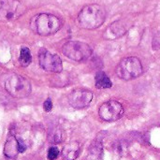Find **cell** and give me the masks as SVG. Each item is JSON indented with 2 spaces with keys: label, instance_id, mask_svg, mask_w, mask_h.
I'll return each instance as SVG.
<instances>
[{
  "label": "cell",
  "instance_id": "obj_1",
  "mask_svg": "<svg viewBox=\"0 0 160 160\" xmlns=\"http://www.w3.org/2000/svg\"><path fill=\"white\" fill-rule=\"evenodd\" d=\"M106 19L104 8L98 4H90L82 8L78 15L79 25L87 30H94L103 24Z\"/></svg>",
  "mask_w": 160,
  "mask_h": 160
},
{
  "label": "cell",
  "instance_id": "obj_2",
  "mask_svg": "<svg viewBox=\"0 0 160 160\" xmlns=\"http://www.w3.org/2000/svg\"><path fill=\"white\" fill-rule=\"evenodd\" d=\"M62 21L55 15L41 13L32 21V28L40 36H51L55 34L62 27Z\"/></svg>",
  "mask_w": 160,
  "mask_h": 160
},
{
  "label": "cell",
  "instance_id": "obj_3",
  "mask_svg": "<svg viewBox=\"0 0 160 160\" xmlns=\"http://www.w3.org/2000/svg\"><path fill=\"white\" fill-rule=\"evenodd\" d=\"M116 75L124 81H130L140 77L142 72V65L139 58L130 56L120 61L116 68Z\"/></svg>",
  "mask_w": 160,
  "mask_h": 160
},
{
  "label": "cell",
  "instance_id": "obj_4",
  "mask_svg": "<svg viewBox=\"0 0 160 160\" xmlns=\"http://www.w3.org/2000/svg\"><path fill=\"white\" fill-rule=\"evenodd\" d=\"M62 52L73 61L82 62L92 55V49L88 44L82 41H68L63 45Z\"/></svg>",
  "mask_w": 160,
  "mask_h": 160
},
{
  "label": "cell",
  "instance_id": "obj_5",
  "mask_svg": "<svg viewBox=\"0 0 160 160\" xmlns=\"http://www.w3.org/2000/svg\"><path fill=\"white\" fill-rule=\"evenodd\" d=\"M7 92L16 98H23L31 93L30 82L17 74L11 75L5 83Z\"/></svg>",
  "mask_w": 160,
  "mask_h": 160
},
{
  "label": "cell",
  "instance_id": "obj_6",
  "mask_svg": "<svg viewBox=\"0 0 160 160\" xmlns=\"http://www.w3.org/2000/svg\"><path fill=\"white\" fill-rule=\"evenodd\" d=\"M25 11V6L19 0H0V20H16Z\"/></svg>",
  "mask_w": 160,
  "mask_h": 160
},
{
  "label": "cell",
  "instance_id": "obj_7",
  "mask_svg": "<svg viewBox=\"0 0 160 160\" xmlns=\"http://www.w3.org/2000/svg\"><path fill=\"white\" fill-rule=\"evenodd\" d=\"M38 61L40 67L46 71L59 73L63 69L61 58L57 54L52 53L44 48L40 49L38 52Z\"/></svg>",
  "mask_w": 160,
  "mask_h": 160
},
{
  "label": "cell",
  "instance_id": "obj_8",
  "mask_svg": "<svg viewBox=\"0 0 160 160\" xmlns=\"http://www.w3.org/2000/svg\"><path fill=\"white\" fill-rule=\"evenodd\" d=\"M99 117L106 122H114L119 120L124 114V108L121 103L115 100H110L103 103L98 110Z\"/></svg>",
  "mask_w": 160,
  "mask_h": 160
},
{
  "label": "cell",
  "instance_id": "obj_9",
  "mask_svg": "<svg viewBox=\"0 0 160 160\" xmlns=\"http://www.w3.org/2000/svg\"><path fill=\"white\" fill-rule=\"evenodd\" d=\"M94 94L86 89H76L68 96V103L75 109H83L93 100Z\"/></svg>",
  "mask_w": 160,
  "mask_h": 160
},
{
  "label": "cell",
  "instance_id": "obj_10",
  "mask_svg": "<svg viewBox=\"0 0 160 160\" xmlns=\"http://www.w3.org/2000/svg\"><path fill=\"white\" fill-rule=\"evenodd\" d=\"M128 24L123 22L122 20L119 21H115L113 22H112L105 30L104 34H103V38L105 39H109V40H113V39H117L121 37H123L127 32H128Z\"/></svg>",
  "mask_w": 160,
  "mask_h": 160
},
{
  "label": "cell",
  "instance_id": "obj_11",
  "mask_svg": "<svg viewBox=\"0 0 160 160\" xmlns=\"http://www.w3.org/2000/svg\"><path fill=\"white\" fill-rule=\"evenodd\" d=\"M80 154V144L76 142L67 144L62 151L64 160H75Z\"/></svg>",
  "mask_w": 160,
  "mask_h": 160
},
{
  "label": "cell",
  "instance_id": "obj_12",
  "mask_svg": "<svg viewBox=\"0 0 160 160\" xmlns=\"http://www.w3.org/2000/svg\"><path fill=\"white\" fill-rule=\"evenodd\" d=\"M103 158V147L100 142L95 141L89 147L88 160H102Z\"/></svg>",
  "mask_w": 160,
  "mask_h": 160
},
{
  "label": "cell",
  "instance_id": "obj_13",
  "mask_svg": "<svg viewBox=\"0 0 160 160\" xmlns=\"http://www.w3.org/2000/svg\"><path fill=\"white\" fill-rule=\"evenodd\" d=\"M19 153L18 151V142L15 140L14 137L8 138L5 144V149H4V154L6 157L9 158H15L17 157V154Z\"/></svg>",
  "mask_w": 160,
  "mask_h": 160
},
{
  "label": "cell",
  "instance_id": "obj_14",
  "mask_svg": "<svg viewBox=\"0 0 160 160\" xmlns=\"http://www.w3.org/2000/svg\"><path fill=\"white\" fill-rule=\"evenodd\" d=\"M95 81H96V87L98 89H108L112 86L111 79L103 71H99L97 73L95 77Z\"/></svg>",
  "mask_w": 160,
  "mask_h": 160
},
{
  "label": "cell",
  "instance_id": "obj_15",
  "mask_svg": "<svg viewBox=\"0 0 160 160\" xmlns=\"http://www.w3.org/2000/svg\"><path fill=\"white\" fill-rule=\"evenodd\" d=\"M20 63L22 67L26 68L28 67L31 62H32V55H31V52L28 48L26 47H23L21 49V52H20Z\"/></svg>",
  "mask_w": 160,
  "mask_h": 160
},
{
  "label": "cell",
  "instance_id": "obj_16",
  "mask_svg": "<svg viewBox=\"0 0 160 160\" xmlns=\"http://www.w3.org/2000/svg\"><path fill=\"white\" fill-rule=\"evenodd\" d=\"M59 156V150L57 147L52 146L49 149L48 151V159L49 160H54L56 159Z\"/></svg>",
  "mask_w": 160,
  "mask_h": 160
},
{
  "label": "cell",
  "instance_id": "obj_17",
  "mask_svg": "<svg viewBox=\"0 0 160 160\" xmlns=\"http://www.w3.org/2000/svg\"><path fill=\"white\" fill-rule=\"evenodd\" d=\"M152 46L155 50H158L160 48V33H158L154 38H153V43H152Z\"/></svg>",
  "mask_w": 160,
  "mask_h": 160
},
{
  "label": "cell",
  "instance_id": "obj_18",
  "mask_svg": "<svg viewBox=\"0 0 160 160\" xmlns=\"http://www.w3.org/2000/svg\"><path fill=\"white\" fill-rule=\"evenodd\" d=\"M17 142H18V151H19V153H23L26 150L25 143L23 142V141L22 139L17 140Z\"/></svg>",
  "mask_w": 160,
  "mask_h": 160
},
{
  "label": "cell",
  "instance_id": "obj_19",
  "mask_svg": "<svg viewBox=\"0 0 160 160\" xmlns=\"http://www.w3.org/2000/svg\"><path fill=\"white\" fill-rule=\"evenodd\" d=\"M43 108H44L45 112H49L52 110V100H51L50 98H48V99L44 102Z\"/></svg>",
  "mask_w": 160,
  "mask_h": 160
}]
</instances>
